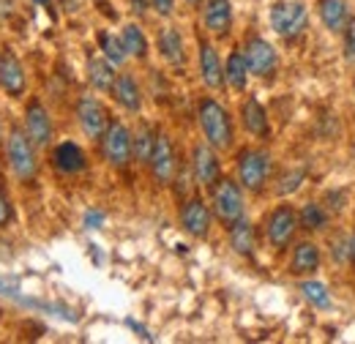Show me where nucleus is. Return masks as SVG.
<instances>
[{
    "label": "nucleus",
    "mask_w": 355,
    "mask_h": 344,
    "mask_svg": "<svg viewBox=\"0 0 355 344\" xmlns=\"http://www.w3.org/2000/svg\"><path fill=\"white\" fill-rule=\"evenodd\" d=\"M200 123H202V131H205V137L214 148H227L230 145L232 129H230V118L222 110V104H216L214 98L202 101L200 104Z\"/></svg>",
    "instance_id": "f257e3e1"
},
{
    "label": "nucleus",
    "mask_w": 355,
    "mask_h": 344,
    "mask_svg": "<svg viewBox=\"0 0 355 344\" xmlns=\"http://www.w3.org/2000/svg\"><path fill=\"white\" fill-rule=\"evenodd\" d=\"M270 25L284 39L298 36L306 25V6L304 3H276L270 8Z\"/></svg>",
    "instance_id": "f03ea898"
},
{
    "label": "nucleus",
    "mask_w": 355,
    "mask_h": 344,
    "mask_svg": "<svg viewBox=\"0 0 355 344\" xmlns=\"http://www.w3.org/2000/svg\"><path fill=\"white\" fill-rule=\"evenodd\" d=\"M214 205H216V216L224 224H235L243 216V197L241 189L232 180H219L216 194H214Z\"/></svg>",
    "instance_id": "7ed1b4c3"
},
{
    "label": "nucleus",
    "mask_w": 355,
    "mask_h": 344,
    "mask_svg": "<svg viewBox=\"0 0 355 344\" xmlns=\"http://www.w3.org/2000/svg\"><path fill=\"white\" fill-rule=\"evenodd\" d=\"M8 159H11V167H14V172L19 178H33V172H36V156H33L31 139L19 129H14L11 137H8Z\"/></svg>",
    "instance_id": "20e7f679"
},
{
    "label": "nucleus",
    "mask_w": 355,
    "mask_h": 344,
    "mask_svg": "<svg viewBox=\"0 0 355 344\" xmlns=\"http://www.w3.org/2000/svg\"><path fill=\"white\" fill-rule=\"evenodd\" d=\"M104 156L110 159V164L115 167H126L129 164V156H132V137L126 126L121 123H112L107 129V137H104Z\"/></svg>",
    "instance_id": "39448f33"
},
{
    "label": "nucleus",
    "mask_w": 355,
    "mask_h": 344,
    "mask_svg": "<svg viewBox=\"0 0 355 344\" xmlns=\"http://www.w3.org/2000/svg\"><path fill=\"white\" fill-rule=\"evenodd\" d=\"M241 183L246 189H260L268 178V156L260 150H246L241 153Z\"/></svg>",
    "instance_id": "423d86ee"
},
{
    "label": "nucleus",
    "mask_w": 355,
    "mask_h": 344,
    "mask_svg": "<svg viewBox=\"0 0 355 344\" xmlns=\"http://www.w3.org/2000/svg\"><path fill=\"white\" fill-rule=\"evenodd\" d=\"M150 167L153 175L162 180V183H170L173 175H175V153H173V142L159 134L156 137V145H153V153H150Z\"/></svg>",
    "instance_id": "0eeeda50"
},
{
    "label": "nucleus",
    "mask_w": 355,
    "mask_h": 344,
    "mask_svg": "<svg viewBox=\"0 0 355 344\" xmlns=\"http://www.w3.org/2000/svg\"><path fill=\"white\" fill-rule=\"evenodd\" d=\"M243 58H246L249 71H254V74H268L276 66V49L268 42H263V39H252Z\"/></svg>",
    "instance_id": "6e6552de"
},
{
    "label": "nucleus",
    "mask_w": 355,
    "mask_h": 344,
    "mask_svg": "<svg viewBox=\"0 0 355 344\" xmlns=\"http://www.w3.org/2000/svg\"><path fill=\"white\" fill-rule=\"evenodd\" d=\"M317 8H320V17L328 31L345 33L350 28V6L345 0H320Z\"/></svg>",
    "instance_id": "1a4fd4ad"
},
{
    "label": "nucleus",
    "mask_w": 355,
    "mask_h": 344,
    "mask_svg": "<svg viewBox=\"0 0 355 344\" xmlns=\"http://www.w3.org/2000/svg\"><path fill=\"white\" fill-rule=\"evenodd\" d=\"M80 123H83V129L88 137H101L104 129H107V123H110V118H107V110L96 101V98H83L80 101Z\"/></svg>",
    "instance_id": "9d476101"
},
{
    "label": "nucleus",
    "mask_w": 355,
    "mask_h": 344,
    "mask_svg": "<svg viewBox=\"0 0 355 344\" xmlns=\"http://www.w3.org/2000/svg\"><path fill=\"white\" fill-rule=\"evenodd\" d=\"M295 227H298L295 214L290 208H279L276 214L270 216V221H268V238H270V243L273 246H284L293 238Z\"/></svg>",
    "instance_id": "9b49d317"
},
{
    "label": "nucleus",
    "mask_w": 355,
    "mask_h": 344,
    "mask_svg": "<svg viewBox=\"0 0 355 344\" xmlns=\"http://www.w3.org/2000/svg\"><path fill=\"white\" fill-rule=\"evenodd\" d=\"M0 85H3V90H8L11 96H19L25 90V71H22L19 60L11 52H6L0 58Z\"/></svg>",
    "instance_id": "f8f14e48"
},
{
    "label": "nucleus",
    "mask_w": 355,
    "mask_h": 344,
    "mask_svg": "<svg viewBox=\"0 0 355 344\" xmlns=\"http://www.w3.org/2000/svg\"><path fill=\"white\" fill-rule=\"evenodd\" d=\"M194 172H197V180L202 186H214L219 180V162L208 145H200L194 150Z\"/></svg>",
    "instance_id": "ddd939ff"
},
{
    "label": "nucleus",
    "mask_w": 355,
    "mask_h": 344,
    "mask_svg": "<svg viewBox=\"0 0 355 344\" xmlns=\"http://www.w3.org/2000/svg\"><path fill=\"white\" fill-rule=\"evenodd\" d=\"M230 22H232L230 0H208V3H205V25H208L216 36H224V33L230 31Z\"/></svg>",
    "instance_id": "4468645a"
},
{
    "label": "nucleus",
    "mask_w": 355,
    "mask_h": 344,
    "mask_svg": "<svg viewBox=\"0 0 355 344\" xmlns=\"http://www.w3.org/2000/svg\"><path fill=\"white\" fill-rule=\"evenodd\" d=\"M25 123H28V134H31V139H33L36 145H46V142H49L52 126H49L46 110L39 104V101H33V104L28 107V118H25Z\"/></svg>",
    "instance_id": "2eb2a0df"
},
{
    "label": "nucleus",
    "mask_w": 355,
    "mask_h": 344,
    "mask_svg": "<svg viewBox=\"0 0 355 344\" xmlns=\"http://www.w3.org/2000/svg\"><path fill=\"white\" fill-rule=\"evenodd\" d=\"M180 221H183V227L191 235H205L208 227H211V214H208V208L200 200H191V203H186V208L180 214Z\"/></svg>",
    "instance_id": "dca6fc26"
},
{
    "label": "nucleus",
    "mask_w": 355,
    "mask_h": 344,
    "mask_svg": "<svg viewBox=\"0 0 355 344\" xmlns=\"http://www.w3.org/2000/svg\"><path fill=\"white\" fill-rule=\"evenodd\" d=\"M200 66H202V80H205V85H211V87L222 85L224 71H222V66H219V58H216L214 46L202 44V49H200Z\"/></svg>",
    "instance_id": "f3484780"
},
{
    "label": "nucleus",
    "mask_w": 355,
    "mask_h": 344,
    "mask_svg": "<svg viewBox=\"0 0 355 344\" xmlns=\"http://www.w3.org/2000/svg\"><path fill=\"white\" fill-rule=\"evenodd\" d=\"M55 164L63 172H80L85 167V156H83V150L74 142H63L55 150Z\"/></svg>",
    "instance_id": "a211bd4d"
},
{
    "label": "nucleus",
    "mask_w": 355,
    "mask_h": 344,
    "mask_svg": "<svg viewBox=\"0 0 355 344\" xmlns=\"http://www.w3.org/2000/svg\"><path fill=\"white\" fill-rule=\"evenodd\" d=\"M243 123H246V129L252 131V134H268L266 110H263V104L257 98H249L243 104Z\"/></svg>",
    "instance_id": "6ab92c4d"
},
{
    "label": "nucleus",
    "mask_w": 355,
    "mask_h": 344,
    "mask_svg": "<svg viewBox=\"0 0 355 344\" xmlns=\"http://www.w3.org/2000/svg\"><path fill=\"white\" fill-rule=\"evenodd\" d=\"M88 71H90V83L96 85V90H112V85H115V71H112V66L107 60L93 58L88 63Z\"/></svg>",
    "instance_id": "aec40b11"
},
{
    "label": "nucleus",
    "mask_w": 355,
    "mask_h": 344,
    "mask_svg": "<svg viewBox=\"0 0 355 344\" xmlns=\"http://www.w3.org/2000/svg\"><path fill=\"white\" fill-rule=\"evenodd\" d=\"M232 249L235 252H241V255H252V249H254V230H252V224L249 221H235L232 224Z\"/></svg>",
    "instance_id": "412c9836"
},
{
    "label": "nucleus",
    "mask_w": 355,
    "mask_h": 344,
    "mask_svg": "<svg viewBox=\"0 0 355 344\" xmlns=\"http://www.w3.org/2000/svg\"><path fill=\"white\" fill-rule=\"evenodd\" d=\"M317 265H320V252H317V246L301 243V246L295 249V255H293V270H295V273H311V270H317Z\"/></svg>",
    "instance_id": "4be33fe9"
},
{
    "label": "nucleus",
    "mask_w": 355,
    "mask_h": 344,
    "mask_svg": "<svg viewBox=\"0 0 355 344\" xmlns=\"http://www.w3.org/2000/svg\"><path fill=\"white\" fill-rule=\"evenodd\" d=\"M159 49H162V55H164L170 63H183V42H180L178 31H173V28L162 31V36H159Z\"/></svg>",
    "instance_id": "5701e85b"
},
{
    "label": "nucleus",
    "mask_w": 355,
    "mask_h": 344,
    "mask_svg": "<svg viewBox=\"0 0 355 344\" xmlns=\"http://www.w3.org/2000/svg\"><path fill=\"white\" fill-rule=\"evenodd\" d=\"M112 90H115V98H118L126 110H139V90H137V85H134V80L129 74H123V77L112 85Z\"/></svg>",
    "instance_id": "b1692460"
},
{
    "label": "nucleus",
    "mask_w": 355,
    "mask_h": 344,
    "mask_svg": "<svg viewBox=\"0 0 355 344\" xmlns=\"http://www.w3.org/2000/svg\"><path fill=\"white\" fill-rule=\"evenodd\" d=\"M246 71H249L246 58L238 55V52H232L230 60H227V83L235 87V90H243L246 87Z\"/></svg>",
    "instance_id": "393cba45"
},
{
    "label": "nucleus",
    "mask_w": 355,
    "mask_h": 344,
    "mask_svg": "<svg viewBox=\"0 0 355 344\" xmlns=\"http://www.w3.org/2000/svg\"><path fill=\"white\" fill-rule=\"evenodd\" d=\"M123 46H126V52H132L134 58H145L148 55V42H145V36H142V31L137 25L123 28Z\"/></svg>",
    "instance_id": "a878e982"
},
{
    "label": "nucleus",
    "mask_w": 355,
    "mask_h": 344,
    "mask_svg": "<svg viewBox=\"0 0 355 344\" xmlns=\"http://www.w3.org/2000/svg\"><path fill=\"white\" fill-rule=\"evenodd\" d=\"M301 293H304V298H306L311 306H317V309H328V306H331L328 287L320 284V282H304V284H301Z\"/></svg>",
    "instance_id": "bb28decb"
},
{
    "label": "nucleus",
    "mask_w": 355,
    "mask_h": 344,
    "mask_svg": "<svg viewBox=\"0 0 355 344\" xmlns=\"http://www.w3.org/2000/svg\"><path fill=\"white\" fill-rule=\"evenodd\" d=\"M153 145H156V139H153L150 129H148V126H139L137 139H134V153H137V159H139V162H150Z\"/></svg>",
    "instance_id": "cd10ccee"
},
{
    "label": "nucleus",
    "mask_w": 355,
    "mask_h": 344,
    "mask_svg": "<svg viewBox=\"0 0 355 344\" xmlns=\"http://www.w3.org/2000/svg\"><path fill=\"white\" fill-rule=\"evenodd\" d=\"M98 44H101L104 55H107L112 63H123V60H126V46H123V42H118L115 36L101 33V36H98Z\"/></svg>",
    "instance_id": "c85d7f7f"
},
{
    "label": "nucleus",
    "mask_w": 355,
    "mask_h": 344,
    "mask_svg": "<svg viewBox=\"0 0 355 344\" xmlns=\"http://www.w3.org/2000/svg\"><path fill=\"white\" fill-rule=\"evenodd\" d=\"M325 221H328L325 211H322L320 205H314V203H309V205L301 211V224H304L306 230H322Z\"/></svg>",
    "instance_id": "c756f323"
},
{
    "label": "nucleus",
    "mask_w": 355,
    "mask_h": 344,
    "mask_svg": "<svg viewBox=\"0 0 355 344\" xmlns=\"http://www.w3.org/2000/svg\"><path fill=\"white\" fill-rule=\"evenodd\" d=\"M301 180H304V170H295L293 175H287V178L282 180L279 191H282V194H290L293 189H298V183H301Z\"/></svg>",
    "instance_id": "7c9ffc66"
},
{
    "label": "nucleus",
    "mask_w": 355,
    "mask_h": 344,
    "mask_svg": "<svg viewBox=\"0 0 355 344\" xmlns=\"http://www.w3.org/2000/svg\"><path fill=\"white\" fill-rule=\"evenodd\" d=\"M345 36H347V44H345V52H347V58L355 60V25L350 22V28L345 31Z\"/></svg>",
    "instance_id": "2f4dec72"
},
{
    "label": "nucleus",
    "mask_w": 355,
    "mask_h": 344,
    "mask_svg": "<svg viewBox=\"0 0 355 344\" xmlns=\"http://www.w3.org/2000/svg\"><path fill=\"white\" fill-rule=\"evenodd\" d=\"M101 224H104V214H96V211L85 214V227L96 230V227H101Z\"/></svg>",
    "instance_id": "473e14b6"
},
{
    "label": "nucleus",
    "mask_w": 355,
    "mask_h": 344,
    "mask_svg": "<svg viewBox=\"0 0 355 344\" xmlns=\"http://www.w3.org/2000/svg\"><path fill=\"white\" fill-rule=\"evenodd\" d=\"M173 3H175V0H153V6H156L159 14H170V11H173Z\"/></svg>",
    "instance_id": "72a5a7b5"
},
{
    "label": "nucleus",
    "mask_w": 355,
    "mask_h": 344,
    "mask_svg": "<svg viewBox=\"0 0 355 344\" xmlns=\"http://www.w3.org/2000/svg\"><path fill=\"white\" fill-rule=\"evenodd\" d=\"M8 216H11V208H8V203H6V197L0 194V227L8 221Z\"/></svg>",
    "instance_id": "f704fd0d"
},
{
    "label": "nucleus",
    "mask_w": 355,
    "mask_h": 344,
    "mask_svg": "<svg viewBox=\"0 0 355 344\" xmlns=\"http://www.w3.org/2000/svg\"><path fill=\"white\" fill-rule=\"evenodd\" d=\"M132 3H134V11H139V14L145 11V0H132Z\"/></svg>",
    "instance_id": "c9c22d12"
},
{
    "label": "nucleus",
    "mask_w": 355,
    "mask_h": 344,
    "mask_svg": "<svg viewBox=\"0 0 355 344\" xmlns=\"http://www.w3.org/2000/svg\"><path fill=\"white\" fill-rule=\"evenodd\" d=\"M350 249H353V262H355V238H353V243H350Z\"/></svg>",
    "instance_id": "e433bc0d"
},
{
    "label": "nucleus",
    "mask_w": 355,
    "mask_h": 344,
    "mask_svg": "<svg viewBox=\"0 0 355 344\" xmlns=\"http://www.w3.org/2000/svg\"><path fill=\"white\" fill-rule=\"evenodd\" d=\"M36 3H42V6H46V3H49V0H36Z\"/></svg>",
    "instance_id": "4c0bfd02"
},
{
    "label": "nucleus",
    "mask_w": 355,
    "mask_h": 344,
    "mask_svg": "<svg viewBox=\"0 0 355 344\" xmlns=\"http://www.w3.org/2000/svg\"><path fill=\"white\" fill-rule=\"evenodd\" d=\"M189 3H200V0H189Z\"/></svg>",
    "instance_id": "58836bf2"
}]
</instances>
